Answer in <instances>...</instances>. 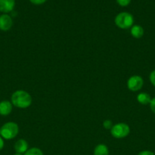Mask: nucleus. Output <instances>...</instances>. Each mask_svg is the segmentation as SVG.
Instances as JSON below:
<instances>
[{"instance_id": "obj_1", "label": "nucleus", "mask_w": 155, "mask_h": 155, "mask_svg": "<svg viewBox=\"0 0 155 155\" xmlns=\"http://www.w3.org/2000/svg\"><path fill=\"white\" fill-rule=\"evenodd\" d=\"M12 104L18 108H27L32 103L30 94L24 90H17L12 94L11 98Z\"/></svg>"}, {"instance_id": "obj_2", "label": "nucleus", "mask_w": 155, "mask_h": 155, "mask_svg": "<svg viewBox=\"0 0 155 155\" xmlns=\"http://www.w3.org/2000/svg\"><path fill=\"white\" fill-rule=\"evenodd\" d=\"M19 132L18 124L14 122H9L2 125L0 129V136L6 140H10L16 137Z\"/></svg>"}, {"instance_id": "obj_3", "label": "nucleus", "mask_w": 155, "mask_h": 155, "mask_svg": "<svg viewBox=\"0 0 155 155\" xmlns=\"http://www.w3.org/2000/svg\"><path fill=\"white\" fill-rule=\"evenodd\" d=\"M134 18L129 12H121L115 18V24L119 28L128 29L132 27Z\"/></svg>"}, {"instance_id": "obj_4", "label": "nucleus", "mask_w": 155, "mask_h": 155, "mask_svg": "<svg viewBox=\"0 0 155 155\" xmlns=\"http://www.w3.org/2000/svg\"><path fill=\"white\" fill-rule=\"evenodd\" d=\"M111 135L115 139H123L126 137L130 133V128L129 125L124 123H119L112 126L110 130Z\"/></svg>"}, {"instance_id": "obj_5", "label": "nucleus", "mask_w": 155, "mask_h": 155, "mask_svg": "<svg viewBox=\"0 0 155 155\" xmlns=\"http://www.w3.org/2000/svg\"><path fill=\"white\" fill-rule=\"evenodd\" d=\"M144 80L142 77L138 75H134L129 77L127 81V86L129 90L132 92H137L142 88Z\"/></svg>"}, {"instance_id": "obj_6", "label": "nucleus", "mask_w": 155, "mask_h": 155, "mask_svg": "<svg viewBox=\"0 0 155 155\" xmlns=\"http://www.w3.org/2000/svg\"><path fill=\"white\" fill-rule=\"evenodd\" d=\"M13 21L9 15H2L0 16V30L2 31H8L12 28Z\"/></svg>"}, {"instance_id": "obj_7", "label": "nucleus", "mask_w": 155, "mask_h": 155, "mask_svg": "<svg viewBox=\"0 0 155 155\" xmlns=\"http://www.w3.org/2000/svg\"><path fill=\"white\" fill-rule=\"evenodd\" d=\"M15 0H0V12L9 13L14 9Z\"/></svg>"}, {"instance_id": "obj_8", "label": "nucleus", "mask_w": 155, "mask_h": 155, "mask_svg": "<svg viewBox=\"0 0 155 155\" xmlns=\"http://www.w3.org/2000/svg\"><path fill=\"white\" fill-rule=\"evenodd\" d=\"M14 148L15 152L23 154L28 150V143L24 139H19L15 142Z\"/></svg>"}, {"instance_id": "obj_9", "label": "nucleus", "mask_w": 155, "mask_h": 155, "mask_svg": "<svg viewBox=\"0 0 155 155\" xmlns=\"http://www.w3.org/2000/svg\"><path fill=\"white\" fill-rule=\"evenodd\" d=\"M12 102L9 101H2L0 102V115L2 116H8L12 111Z\"/></svg>"}, {"instance_id": "obj_10", "label": "nucleus", "mask_w": 155, "mask_h": 155, "mask_svg": "<svg viewBox=\"0 0 155 155\" xmlns=\"http://www.w3.org/2000/svg\"><path fill=\"white\" fill-rule=\"evenodd\" d=\"M131 34L135 39H140L144 35V29L140 25H134L131 27Z\"/></svg>"}, {"instance_id": "obj_11", "label": "nucleus", "mask_w": 155, "mask_h": 155, "mask_svg": "<svg viewBox=\"0 0 155 155\" xmlns=\"http://www.w3.org/2000/svg\"><path fill=\"white\" fill-rule=\"evenodd\" d=\"M94 155H109V149L104 144H99L94 150Z\"/></svg>"}, {"instance_id": "obj_12", "label": "nucleus", "mask_w": 155, "mask_h": 155, "mask_svg": "<svg viewBox=\"0 0 155 155\" xmlns=\"http://www.w3.org/2000/svg\"><path fill=\"white\" fill-rule=\"evenodd\" d=\"M137 101L141 104H144V105H146V104H150V101H151V98H150V95L146 92H141L137 96Z\"/></svg>"}, {"instance_id": "obj_13", "label": "nucleus", "mask_w": 155, "mask_h": 155, "mask_svg": "<svg viewBox=\"0 0 155 155\" xmlns=\"http://www.w3.org/2000/svg\"><path fill=\"white\" fill-rule=\"evenodd\" d=\"M24 155H43V151L38 148H32L27 150Z\"/></svg>"}, {"instance_id": "obj_14", "label": "nucleus", "mask_w": 155, "mask_h": 155, "mask_svg": "<svg viewBox=\"0 0 155 155\" xmlns=\"http://www.w3.org/2000/svg\"><path fill=\"white\" fill-rule=\"evenodd\" d=\"M103 127H104L106 130H111L112 127V122L110 120H106L103 121Z\"/></svg>"}, {"instance_id": "obj_15", "label": "nucleus", "mask_w": 155, "mask_h": 155, "mask_svg": "<svg viewBox=\"0 0 155 155\" xmlns=\"http://www.w3.org/2000/svg\"><path fill=\"white\" fill-rule=\"evenodd\" d=\"M116 2L120 6L125 7V6L129 5V3L131 2V0H116Z\"/></svg>"}, {"instance_id": "obj_16", "label": "nucleus", "mask_w": 155, "mask_h": 155, "mask_svg": "<svg viewBox=\"0 0 155 155\" xmlns=\"http://www.w3.org/2000/svg\"><path fill=\"white\" fill-rule=\"evenodd\" d=\"M150 81L153 86H155V70L150 74Z\"/></svg>"}, {"instance_id": "obj_17", "label": "nucleus", "mask_w": 155, "mask_h": 155, "mask_svg": "<svg viewBox=\"0 0 155 155\" xmlns=\"http://www.w3.org/2000/svg\"><path fill=\"white\" fill-rule=\"evenodd\" d=\"M150 110H152L153 113L155 114V98H152L151 101L150 102Z\"/></svg>"}, {"instance_id": "obj_18", "label": "nucleus", "mask_w": 155, "mask_h": 155, "mask_svg": "<svg viewBox=\"0 0 155 155\" xmlns=\"http://www.w3.org/2000/svg\"><path fill=\"white\" fill-rule=\"evenodd\" d=\"M30 2H32L34 5H41L43 4L44 2H46V0H30Z\"/></svg>"}, {"instance_id": "obj_19", "label": "nucleus", "mask_w": 155, "mask_h": 155, "mask_svg": "<svg viewBox=\"0 0 155 155\" xmlns=\"http://www.w3.org/2000/svg\"><path fill=\"white\" fill-rule=\"evenodd\" d=\"M138 155H155L152 151H142L139 153Z\"/></svg>"}, {"instance_id": "obj_20", "label": "nucleus", "mask_w": 155, "mask_h": 155, "mask_svg": "<svg viewBox=\"0 0 155 155\" xmlns=\"http://www.w3.org/2000/svg\"><path fill=\"white\" fill-rule=\"evenodd\" d=\"M4 148V139L0 136V151Z\"/></svg>"}, {"instance_id": "obj_21", "label": "nucleus", "mask_w": 155, "mask_h": 155, "mask_svg": "<svg viewBox=\"0 0 155 155\" xmlns=\"http://www.w3.org/2000/svg\"><path fill=\"white\" fill-rule=\"evenodd\" d=\"M14 155H23V154H19V153H15V154Z\"/></svg>"}]
</instances>
